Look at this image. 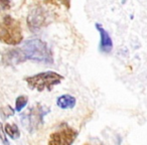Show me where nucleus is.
Segmentation results:
<instances>
[{
  "instance_id": "obj_1",
  "label": "nucleus",
  "mask_w": 147,
  "mask_h": 145,
  "mask_svg": "<svg viewBox=\"0 0 147 145\" xmlns=\"http://www.w3.org/2000/svg\"><path fill=\"white\" fill-rule=\"evenodd\" d=\"M22 38L20 22L10 15L0 14V41L15 45L20 43Z\"/></svg>"
},
{
  "instance_id": "obj_2",
  "label": "nucleus",
  "mask_w": 147,
  "mask_h": 145,
  "mask_svg": "<svg viewBox=\"0 0 147 145\" xmlns=\"http://www.w3.org/2000/svg\"><path fill=\"white\" fill-rule=\"evenodd\" d=\"M23 55L26 59L45 63H53V53L47 45L41 39H28L23 43L21 47Z\"/></svg>"
},
{
  "instance_id": "obj_3",
  "label": "nucleus",
  "mask_w": 147,
  "mask_h": 145,
  "mask_svg": "<svg viewBox=\"0 0 147 145\" xmlns=\"http://www.w3.org/2000/svg\"><path fill=\"white\" fill-rule=\"evenodd\" d=\"M63 80V77L61 75L53 71H42V73L25 78V82L27 83L29 88L32 90L35 89L39 92L43 90H53V87L59 84Z\"/></svg>"
},
{
  "instance_id": "obj_4",
  "label": "nucleus",
  "mask_w": 147,
  "mask_h": 145,
  "mask_svg": "<svg viewBox=\"0 0 147 145\" xmlns=\"http://www.w3.org/2000/svg\"><path fill=\"white\" fill-rule=\"evenodd\" d=\"M49 111V109L39 104H35L21 115V123L29 132L38 130L42 126L43 117L45 115H47Z\"/></svg>"
},
{
  "instance_id": "obj_5",
  "label": "nucleus",
  "mask_w": 147,
  "mask_h": 145,
  "mask_svg": "<svg viewBox=\"0 0 147 145\" xmlns=\"http://www.w3.org/2000/svg\"><path fill=\"white\" fill-rule=\"evenodd\" d=\"M77 135V131L69 127L67 124H63L59 129L51 133L49 136V144L51 145H71L75 141Z\"/></svg>"
},
{
  "instance_id": "obj_6",
  "label": "nucleus",
  "mask_w": 147,
  "mask_h": 145,
  "mask_svg": "<svg viewBox=\"0 0 147 145\" xmlns=\"http://www.w3.org/2000/svg\"><path fill=\"white\" fill-rule=\"evenodd\" d=\"M26 61L21 49H8L3 53L2 61L6 65H15Z\"/></svg>"
},
{
  "instance_id": "obj_7",
  "label": "nucleus",
  "mask_w": 147,
  "mask_h": 145,
  "mask_svg": "<svg viewBox=\"0 0 147 145\" xmlns=\"http://www.w3.org/2000/svg\"><path fill=\"white\" fill-rule=\"evenodd\" d=\"M97 30L99 31L101 36V41L100 45H99V49H100L101 53H111L113 49V41L112 38H111L110 34L107 32V30L102 26L101 23H96L95 24Z\"/></svg>"
},
{
  "instance_id": "obj_8",
  "label": "nucleus",
  "mask_w": 147,
  "mask_h": 145,
  "mask_svg": "<svg viewBox=\"0 0 147 145\" xmlns=\"http://www.w3.org/2000/svg\"><path fill=\"white\" fill-rule=\"evenodd\" d=\"M45 18L47 16L41 9L32 11V14H29L28 16V26L30 27L31 30L38 29L39 27H41V25L45 24Z\"/></svg>"
},
{
  "instance_id": "obj_9",
  "label": "nucleus",
  "mask_w": 147,
  "mask_h": 145,
  "mask_svg": "<svg viewBox=\"0 0 147 145\" xmlns=\"http://www.w3.org/2000/svg\"><path fill=\"white\" fill-rule=\"evenodd\" d=\"M57 105L61 109H71L76 105V98L71 95H61L57 99Z\"/></svg>"
},
{
  "instance_id": "obj_10",
  "label": "nucleus",
  "mask_w": 147,
  "mask_h": 145,
  "mask_svg": "<svg viewBox=\"0 0 147 145\" xmlns=\"http://www.w3.org/2000/svg\"><path fill=\"white\" fill-rule=\"evenodd\" d=\"M4 130H5L6 135H8V136L12 139L19 138V136H20V131H19L16 124H8V123H7L4 127Z\"/></svg>"
},
{
  "instance_id": "obj_11",
  "label": "nucleus",
  "mask_w": 147,
  "mask_h": 145,
  "mask_svg": "<svg viewBox=\"0 0 147 145\" xmlns=\"http://www.w3.org/2000/svg\"><path fill=\"white\" fill-rule=\"evenodd\" d=\"M27 102H28V98L26 96H21L17 97V99L15 100V110L17 112H20L22 111L23 108H25V106L27 105Z\"/></svg>"
},
{
  "instance_id": "obj_12",
  "label": "nucleus",
  "mask_w": 147,
  "mask_h": 145,
  "mask_svg": "<svg viewBox=\"0 0 147 145\" xmlns=\"http://www.w3.org/2000/svg\"><path fill=\"white\" fill-rule=\"evenodd\" d=\"M10 8V2L9 0H0V12L3 10H7Z\"/></svg>"
},
{
  "instance_id": "obj_13",
  "label": "nucleus",
  "mask_w": 147,
  "mask_h": 145,
  "mask_svg": "<svg viewBox=\"0 0 147 145\" xmlns=\"http://www.w3.org/2000/svg\"><path fill=\"white\" fill-rule=\"evenodd\" d=\"M0 139H1L2 142L5 143V144L8 143L7 138H6V133H5V130H4V128H3V125L1 122H0Z\"/></svg>"
},
{
  "instance_id": "obj_14",
  "label": "nucleus",
  "mask_w": 147,
  "mask_h": 145,
  "mask_svg": "<svg viewBox=\"0 0 147 145\" xmlns=\"http://www.w3.org/2000/svg\"><path fill=\"white\" fill-rule=\"evenodd\" d=\"M57 2L61 3V4L65 5L67 8H69V4H71V0H57Z\"/></svg>"
}]
</instances>
